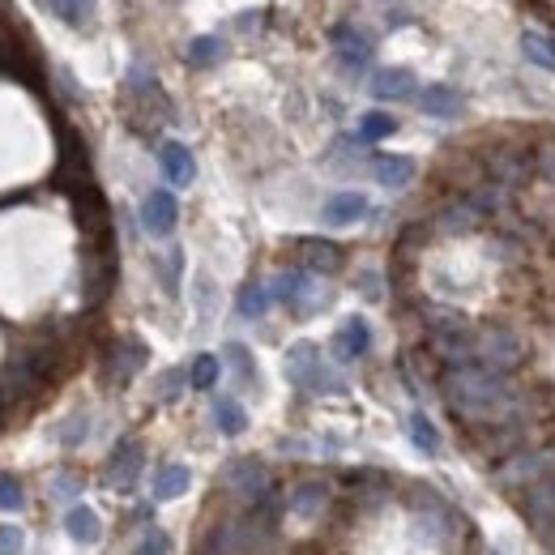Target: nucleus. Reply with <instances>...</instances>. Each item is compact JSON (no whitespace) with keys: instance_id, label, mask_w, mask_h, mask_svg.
<instances>
[{"instance_id":"nucleus-1","label":"nucleus","mask_w":555,"mask_h":555,"mask_svg":"<svg viewBox=\"0 0 555 555\" xmlns=\"http://www.w3.org/2000/svg\"><path fill=\"white\" fill-rule=\"evenodd\" d=\"M444 393H449L457 415H466V419H500V415H509V410H517V393L509 389V380L491 368H479V363L449 368Z\"/></svg>"},{"instance_id":"nucleus-2","label":"nucleus","mask_w":555,"mask_h":555,"mask_svg":"<svg viewBox=\"0 0 555 555\" xmlns=\"http://www.w3.org/2000/svg\"><path fill=\"white\" fill-rule=\"evenodd\" d=\"M52 363H56L52 346H22V351H13V359L5 363V393H13V398L39 393L52 380Z\"/></svg>"},{"instance_id":"nucleus-3","label":"nucleus","mask_w":555,"mask_h":555,"mask_svg":"<svg viewBox=\"0 0 555 555\" xmlns=\"http://www.w3.org/2000/svg\"><path fill=\"white\" fill-rule=\"evenodd\" d=\"M287 376L304 393H342V380L325 368V359L312 342H295L287 351Z\"/></svg>"},{"instance_id":"nucleus-4","label":"nucleus","mask_w":555,"mask_h":555,"mask_svg":"<svg viewBox=\"0 0 555 555\" xmlns=\"http://www.w3.org/2000/svg\"><path fill=\"white\" fill-rule=\"evenodd\" d=\"M521 355H526V346H521V338L513 329H483L479 338H474V363H479V368L509 372L521 363Z\"/></svg>"},{"instance_id":"nucleus-5","label":"nucleus","mask_w":555,"mask_h":555,"mask_svg":"<svg viewBox=\"0 0 555 555\" xmlns=\"http://www.w3.org/2000/svg\"><path fill=\"white\" fill-rule=\"evenodd\" d=\"M141 462H146V449H141L137 440H120L116 453H111V462H107L103 483L116 487V491H133L137 474H141Z\"/></svg>"},{"instance_id":"nucleus-6","label":"nucleus","mask_w":555,"mask_h":555,"mask_svg":"<svg viewBox=\"0 0 555 555\" xmlns=\"http://www.w3.org/2000/svg\"><path fill=\"white\" fill-rule=\"evenodd\" d=\"M146 346H141L137 338H124V342H116L107 351V368H103V376H107V385H129V380L146 368Z\"/></svg>"},{"instance_id":"nucleus-7","label":"nucleus","mask_w":555,"mask_h":555,"mask_svg":"<svg viewBox=\"0 0 555 555\" xmlns=\"http://www.w3.org/2000/svg\"><path fill=\"white\" fill-rule=\"evenodd\" d=\"M274 299H282V304H291L295 312H312L321 299H316V282L308 269H287V274H278L274 278Z\"/></svg>"},{"instance_id":"nucleus-8","label":"nucleus","mask_w":555,"mask_h":555,"mask_svg":"<svg viewBox=\"0 0 555 555\" xmlns=\"http://www.w3.org/2000/svg\"><path fill=\"white\" fill-rule=\"evenodd\" d=\"M176 218H180V205H176V193H167V188H154L146 205H141V227L150 235H171Z\"/></svg>"},{"instance_id":"nucleus-9","label":"nucleus","mask_w":555,"mask_h":555,"mask_svg":"<svg viewBox=\"0 0 555 555\" xmlns=\"http://www.w3.org/2000/svg\"><path fill=\"white\" fill-rule=\"evenodd\" d=\"M222 483H227V491H235V496L248 500V504H252V500H261V496H265V487H269L261 462H252V457H244V462H231L227 474H222Z\"/></svg>"},{"instance_id":"nucleus-10","label":"nucleus","mask_w":555,"mask_h":555,"mask_svg":"<svg viewBox=\"0 0 555 555\" xmlns=\"http://www.w3.org/2000/svg\"><path fill=\"white\" fill-rule=\"evenodd\" d=\"M329 39H333V47H338V56H342V65L346 69H363L372 60V39L368 35H359L355 26H346V22H338L329 30Z\"/></svg>"},{"instance_id":"nucleus-11","label":"nucleus","mask_w":555,"mask_h":555,"mask_svg":"<svg viewBox=\"0 0 555 555\" xmlns=\"http://www.w3.org/2000/svg\"><path fill=\"white\" fill-rule=\"evenodd\" d=\"M158 167H163V176L184 188V184H193L197 176V163H193V150L184 146V141H167V146H158Z\"/></svg>"},{"instance_id":"nucleus-12","label":"nucleus","mask_w":555,"mask_h":555,"mask_svg":"<svg viewBox=\"0 0 555 555\" xmlns=\"http://www.w3.org/2000/svg\"><path fill=\"white\" fill-rule=\"evenodd\" d=\"M368 346H372V329L363 316H351L342 329H338V338H333V355L338 359H359V355H368Z\"/></svg>"},{"instance_id":"nucleus-13","label":"nucleus","mask_w":555,"mask_h":555,"mask_svg":"<svg viewBox=\"0 0 555 555\" xmlns=\"http://www.w3.org/2000/svg\"><path fill=\"white\" fill-rule=\"evenodd\" d=\"M526 513L538 530H555V474L538 479L530 487V500H526Z\"/></svg>"},{"instance_id":"nucleus-14","label":"nucleus","mask_w":555,"mask_h":555,"mask_svg":"<svg viewBox=\"0 0 555 555\" xmlns=\"http://www.w3.org/2000/svg\"><path fill=\"white\" fill-rule=\"evenodd\" d=\"M363 214H368V197L363 193H333L321 210V218L329 227H346V222H359Z\"/></svg>"},{"instance_id":"nucleus-15","label":"nucleus","mask_w":555,"mask_h":555,"mask_svg":"<svg viewBox=\"0 0 555 555\" xmlns=\"http://www.w3.org/2000/svg\"><path fill=\"white\" fill-rule=\"evenodd\" d=\"M372 176L385 184V188H406L410 180H415V158L406 154H380L372 163Z\"/></svg>"},{"instance_id":"nucleus-16","label":"nucleus","mask_w":555,"mask_h":555,"mask_svg":"<svg viewBox=\"0 0 555 555\" xmlns=\"http://www.w3.org/2000/svg\"><path fill=\"white\" fill-rule=\"evenodd\" d=\"M295 252H299V261H304L308 269H325V274H333V269L342 265V248L329 244V240H299Z\"/></svg>"},{"instance_id":"nucleus-17","label":"nucleus","mask_w":555,"mask_h":555,"mask_svg":"<svg viewBox=\"0 0 555 555\" xmlns=\"http://www.w3.org/2000/svg\"><path fill=\"white\" fill-rule=\"evenodd\" d=\"M419 107L427 111V116H436V120H453L457 111H462V94H457L453 86H427L419 94Z\"/></svg>"},{"instance_id":"nucleus-18","label":"nucleus","mask_w":555,"mask_h":555,"mask_svg":"<svg viewBox=\"0 0 555 555\" xmlns=\"http://www.w3.org/2000/svg\"><path fill=\"white\" fill-rule=\"evenodd\" d=\"M372 94L376 99H410L415 94V77L406 69H380L372 77Z\"/></svg>"},{"instance_id":"nucleus-19","label":"nucleus","mask_w":555,"mask_h":555,"mask_svg":"<svg viewBox=\"0 0 555 555\" xmlns=\"http://www.w3.org/2000/svg\"><path fill=\"white\" fill-rule=\"evenodd\" d=\"M188 483H193L188 466H180V462L158 466V474H154V500H176L180 491H188Z\"/></svg>"},{"instance_id":"nucleus-20","label":"nucleus","mask_w":555,"mask_h":555,"mask_svg":"<svg viewBox=\"0 0 555 555\" xmlns=\"http://www.w3.org/2000/svg\"><path fill=\"white\" fill-rule=\"evenodd\" d=\"M39 5L52 13V18H60L65 26H90L94 22V0H39Z\"/></svg>"},{"instance_id":"nucleus-21","label":"nucleus","mask_w":555,"mask_h":555,"mask_svg":"<svg viewBox=\"0 0 555 555\" xmlns=\"http://www.w3.org/2000/svg\"><path fill=\"white\" fill-rule=\"evenodd\" d=\"M325 500H329L325 483H299V487H291V500H287V509H291L295 517H316V513L325 509Z\"/></svg>"},{"instance_id":"nucleus-22","label":"nucleus","mask_w":555,"mask_h":555,"mask_svg":"<svg viewBox=\"0 0 555 555\" xmlns=\"http://www.w3.org/2000/svg\"><path fill=\"white\" fill-rule=\"evenodd\" d=\"M65 530L77 538V543H99L103 538V521L94 509H86V504H77V509L65 513Z\"/></svg>"},{"instance_id":"nucleus-23","label":"nucleus","mask_w":555,"mask_h":555,"mask_svg":"<svg viewBox=\"0 0 555 555\" xmlns=\"http://www.w3.org/2000/svg\"><path fill=\"white\" fill-rule=\"evenodd\" d=\"M214 423H218L222 436H240L248 427V415H244V406L235 398H214Z\"/></svg>"},{"instance_id":"nucleus-24","label":"nucleus","mask_w":555,"mask_h":555,"mask_svg":"<svg viewBox=\"0 0 555 555\" xmlns=\"http://www.w3.org/2000/svg\"><path fill=\"white\" fill-rule=\"evenodd\" d=\"M269 304H274V291L261 287V282H248V287L240 291V299H235V308H240V316H248V321H257V316L269 312Z\"/></svg>"},{"instance_id":"nucleus-25","label":"nucleus","mask_w":555,"mask_h":555,"mask_svg":"<svg viewBox=\"0 0 555 555\" xmlns=\"http://www.w3.org/2000/svg\"><path fill=\"white\" fill-rule=\"evenodd\" d=\"M410 440H415L419 453H440V432L432 427V419H427L423 410H415V415H410Z\"/></svg>"},{"instance_id":"nucleus-26","label":"nucleus","mask_w":555,"mask_h":555,"mask_svg":"<svg viewBox=\"0 0 555 555\" xmlns=\"http://www.w3.org/2000/svg\"><path fill=\"white\" fill-rule=\"evenodd\" d=\"M184 60H188V65H193V69H210L214 60H222V43H218L214 35H201V39H193V43H188Z\"/></svg>"},{"instance_id":"nucleus-27","label":"nucleus","mask_w":555,"mask_h":555,"mask_svg":"<svg viewBox=\"0 0 555 555\" xmlns=\"http://www.w3.org/2000/svg\"><path fill=\"white\" fill-rule=\"evenodd\" d=\"M521 52H526V60H534V65L555 69V35H526L521 39Z\"/></svg>"},{"instance_id":"nucleus-28","label":"nucleus","mask_w":555,"mask_h":555,"mask_svg":"<svg viewBox=\"0 0 555 555\" xmlns=\"http://www.w3.org/2000/svg\"><path fill=\"white\" fill-rule=\"evenodd\" d=\"M393 129H398L393 116H385V111H368V116L359 120V141H385Z\"/></svg>"},{"instance_id":"nucleus-29","label":"nucleus","mask_w":555,"mask_h":555,"mask_svg":"<svg viewBox=\"0 0 555 555\" xmlns=\"http://www.w3.org/2000/svg\"><path fill=\"white\" fill-rule=\"evenodd\" d=\"M218 372H222V363L214 355H197L193 368H188V385H193V389H214Z\"/></svg>"},{"instance_id":"nucleus-30","label":"nucleus","mask_w":555,"mask_h":555,"mask_svg":"<svg viewBox=\"0 0 555 555\" xmlns=\"http://www.w3.org/2000/svg\"><path fill=\"white\" fill-rule=\"evenodd\" d=\"M526 171H530V163H521L517 154H496V158H491V176H496L500 184H517Z\"/></svg>"},{"instance_id":"nucleus-31","label":"nucleus","mask_w":555,"mask_h":555,"mask_svg":"<svg viewBox=\"0 0 555 555\" xmlns=\"http://www.w3.org/2000/svg\"><path fill=\"white\" fill-rule=\"evenodd\" d=\"M479 218H483V214L474 210V201H462V205H453V210L440 214V227H444V231H466V227H474Z\"/></svg>"},{"instance_id":"nucleus-32","label":"nucleus","mask_w":555,"mask_h":555,"mask_svg":"<svg viewBox=\"0 0 555 555\" xmlns=\"http://www.w3.org/2000/svg\"><path fill=\"white\" fill-rule=\"evenodd\" d=\"M227 359H231V368L240 372V380H257V368H252V355H248V346L231 342V346H227Z\"/></svg>"},{"instance_id":"nucleus-33","label":"nucleus","mask_w":555,"mask_h":555,"mask_svg":"<svg viewBox=\"0 0 555 555\" xmlns=\"http://www.w3.org/2000/svg\"><path fill=\"white\" fill-rule=\"evenodd\" d=\"M184 372L180 368H171V372H163V376H158V385H154V393H158V398H163V402H176V393L184 389Z\"/></svg>"},{"instance_id":"nucleus-34","label":"nucleus","mask_w":555,"mask_h":555,"mask_svg":"<svg viewBox=\"0 0 555 555\" xmlns=\"http://www.w3.org/2000/svg\"><path fill=\"white\" fill-rule=\"evenodd\" d=\"M22 483L13 474H0V509H22Z\"/></svg>"},{"instance_id":"nucleus-35","label":"nucleus","mask_w":555,"mask_h":555,"mask_svg":"<svg viewBox=\"0 0 555 555\" xmlns=\"http://www.w3.org/2000/svg\"><path fill=\"white\" fill-rule=\"evenodd\" d=\"M167 551H171V538L163 530H146V538L137 543L133 555H167Z\"/></svg>"},{"instance_id":"nucleus-36","label":"nucleus","mask_w":555,"mask_h":555,"mask_svg":"<svg viewBox=\"0 0 555 555\" xmlns=\"http://www.w3.org/2000/svg\"><path fill=\"white\" fill-rule=\"evenodd\" d=\"M86 427H90V419H86V415H73L65 427H60V444H65V449H73V444H82V440H86Z\"/></svg>"},{"instance_id":"nucleus-37","label":"nucleus","mask_w":555,"mask_h":555,"mask_svg":"<svg viewBox=\"0 0 555 555\" xmlns=\"http://www.w3.org/2000/svg\"><path fill=\"white\" fill-rule=\"evenodd\" d=\"M26 534L18 526H0V555H22Z\"/></svg>"},{"instance_id":"nucleus-38","label":"nucleus","mask_w":555,"mask_h":555,"mask_svg":"<svg viewBox=\"0 0 555 555\" xmlns=\"http://www.w3.org/2000/svg\"><path fill=\"white\" fill-rule=\"evenodd\" d=\"M180 265H184V252H180V248H171V257H167V265H163L167 291H176V287H180Z\"/></svg>"},{"instance_id":"nucleus-39","label":"nucleus","mask_w":555,"mask_h":555,"mask_svg":"<svg viewBox=\"0 0 555 555\" xmlns=\"http://www.w3.org/2000/svg\"><path fill=\"white\" fill-rule=\"evenodd\" d=\"M534 167L543 171L547 180H555V146H543V150H538V158H534Z\"/></svg>"},{"instance_id":"nucleus-40","label":"nucleus","mask_w":555,"mask_h":555,"mask_svg":"<svg viewBox=\"0 0 555 555\" xmlns=\"http://www.w3.org/2000/svg\"><path fill=\"white\" fill-rule=\"evenodd\" d=\"M359 291H368V299H380V278L376 274H363L359 278Z\"/></svg>"},{"instance_id":"nucleus-41","label":"nucleus","mask_w":555,"mask_h":555,"mask_svg":"<svg viewBox=\"0 0 555 555\" xmlns=\"http://www.w3.org/2000/svg\"><path fill=\"white\" fill-rule=\"evenodd\" d=\"M56 491H60V496H69V491H77V479H56Z\"/></svg>"},{"instance_id":"nucleus-42","label":"nucleus","mask_w":555,"mask_h":555,"mask_svg":"<svg viewBox=\"0 0 555 555\" xmlns=\"http://www.w3.org/2000/svg\"><path fill=\"white\" fill-rule=\"evenodd\" d=\"M487 555H500V551H487Z\"/></svg>"}]
</instances>
